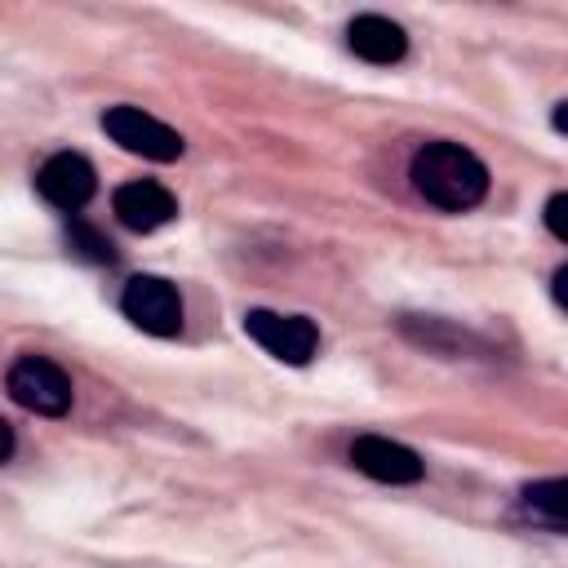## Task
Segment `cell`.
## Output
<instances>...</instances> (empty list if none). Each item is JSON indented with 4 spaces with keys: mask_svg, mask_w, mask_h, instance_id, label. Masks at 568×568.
<instances>
[{
    "mask_svg": "<svg viewBox=\"0 0 568 568\" xmlns=\"http://www.w3.org/2000/svg\"><path fill=\"white\" fill-rule=\"evenodd\" d=\"M102 129L129 155H142V160H155V164H169V160H178L186 151L178 129H169L164 120H155V115L138 111V106H111L102 115Z\"/></svg>",
    "mask_w": 568,
    "mask_h": 568,
    "instance_id": "4",
    "label": "cell"
},
{
    "mask_svg": "<svg viewBox=\"0 0 568 568\" xmlns=\"http://www.w3.org/2000/svg\"><path fill=\"white\" fill-rule=\"evenodd\" d=\"M111 209H115V217L129 226V231H160V226H169L173 217H178V200H173V191L169 186H160V182H124V186H115V195H111Z\"/></svg>",
    "mask_w": 568,
    "mask_h": 568,
    "instance_id": "8",
    "label": "cell"
},
{
    "mask_svg": "<svg viewBox=\"0 0 568 568\" xmlns=\"http://www.w3.org/2000/svg\"><path fill=\"white\" fill-rule=\"evenodd\" d=\"M9 453H13V426L0 417V462H9Z\"/></svg>",
    "mask_w": 568,
    "mask_h": 568,
    "instance_id": "13",
    "label": "cell"
},
{
    "mask_svg": "<svg viewBox=\"0 0 568 568\" xmlns=\"http://www.w3.org/2000/svg\"><path fill=\"white\" fill-rule=\"evenodd\" d=\"M351 466L377 484H417L426 475V462L408 444L386 435H359L351 444Z\"/></svg>",
    "mask_w": 568,
    "mask_h": 568,
    "instance_id": "7",
    "label": "cell"
},
{
    "mask_svg": "<svg viewBox=\"0 0 568 568\" xmlns=\"http://www.w3.org/2000/svg\"><path fill=\"white\" fill-rule=\"evenodd\" d=\"M346 44H351L355 58H364V62H373V67H390V62H399V58L408 53L404 27L390 22V18H382V13H359V18H351Z\"/></svg>",
    "mask_w": 568,
    "mask_h": 568,
    "instance_id": "9",
    "label": "cell"
},
{
    "mask_svg": "<svg viewBox=\"0 0 568 568\" xmlns=\"http://www.w3.org/2000/svg\"><path fill=\"white\" fill-rule=\"evenodd\" d=\"M36 191H40L53 209L75 213V209H84V204L93 200V191H98V173H93V164H89L84 155H75V151H58V155H49V160L40 164V173H36Z\"/></svg>",
    "mask_w": 568,
    "mask_h": 568,
    "instance_id": "6",
    "label": "cell"
},
{
    "mask_svg": "<svg viewBox=\"0 0 568 568\" xmlns=\"http://www.w3.org/2000/svg\"><path fill=\"white\" fill-rule=\"evenodd\" d=\"M519 501H524V515H528L532 524H541V528H550V532H564V528H568V519H564V510H568V484H564V479L528 484Z\"/></svg>",
    "mask_w": 568,
    "mask_h": 568,
    "instance_id": "10",
    "label": "cell"
},
{
    "mask_svg": "<svg viewBox=\"0 0 568 568\" xmlns=\"http://www.w3.org/2000/svg\"><path fill=\"white\" fill-rule=\"evenodd\" d=\"M564 280H568V266L555 271V302H559V306H564Z\"/></svg>",
    "mask_w": 568,
    "mask_h": 568,
    "instance_id": "14",
    "label": "cell"
},
{
    "mask_svg": "<svg viewBox=\"0 0 568 568\" xmlns=\"http://www.w3.org/2000/svg\"><path fill=\"white\" fill-rule=\"evenodd\" d=\"M67 244L84 262H115V244L102 231H93L89 222H67Z\"/></svg>",
    "mask_w": 568,
    "mask_h": 568,
    "instance_id": "11",
    "label": "cell"
},
{
    "mask_svg": "<svg viewBox=\"0 0 568 568\" xmlns=\"http://www.w3.org/2000/svg\"><path fill=\"white\" fill-rule=\"evenodd\" d=\"M244 333L266 351L275 355L280 364H311L315 351H320V328L306 320V315H280V311H248L244 315Z\"/></svg>",
    "mask_w": 568,
    "mask_h": 568,
    "instance_id": "5",
    "label": "cell"
},
{
    "mask_svg": "<svg viewBox=\"0 0 568 568\" xmlns=\"http://www.w3.org/2000/svg\"><path fill=\"white\" fill-rule=\"evenodd\" d=\"M564 209H568V195H564V191H555V195L546 200V226H550V235H555L559 244H568V226H564Z\"/></svg>",
    "mask_w": 568,
    "mask_h": 568,
    "instance_id": "12",
    "label": "cell"
},
{
    "mask_svg": "<svg viewBox=\"0 0 568 568\" xmlns=\"http://www.w3.org/2000/svg\"><path fill=\"white\" fill-rule=\"evenodd\" d=\"M120 311L133 328L151 337H178L182 333V293L164 275H133L120 293Z\"/></svg>",
    "mask_w": 568,
    "mask_h": 568,
    "instance_id": "2",
    "label": "cell"
},
{
    "mask_svg": "<svg viewBox=\"0 0 568 568\" xmlns=\"http://www.w3.org/2000/svg\"><path fill=\"white\" fill-rule=\"evenodd\" d=\"M9 395L27 408V413H40V417H62L71 408V377L44 359V355H22L9 364V377H4Z\"/></svg>",
    "mask_w": 568,
    "mask_h": 568,
    "instance_id": "3",
    "label": "cell"
},
{
    "mask_svg": "<svg viewBox=\"0 0 568 568\" xmlns=\"http://www.w3.org/2000/svg\"><path fill=\"white\" fill-rule=\"evenodd\" d=\"M408 178L417 186V195L444 213H466L488 195V169L475 151H466L462 142H422L413 151Z\"/></svg>",
    "mask_w": 568,
    "mask_h": 568,
    "instance_id": "1",
    "label": "cell"
}]
</instances>
